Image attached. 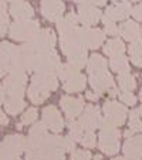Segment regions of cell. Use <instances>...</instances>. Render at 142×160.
Wrapping results in <instances>:
<instances>
[{
    "label": "cell",
    "instance_id": "8",
    "mask_svg": "<svg viewBox=\"0 0 142 160\" xmlns=\"http://www.w3.org/2000/svg\"><path fill=\"white\" fill-rule=\"evenodd\" d=\"M26 84H27L26 72H10L4 81L3 88L9 98H23L26 92Z\"/></svg>",
    "mask_w": 142,
    "mask_h": 160
},
{
    "label": "cell",
    "instance_id": "27",
    "mask_svg": "<svg viewBox=\"0 0 142 160\" xmlns=\"http://www.w3.org/2000/svg\"><path fill=\"white\" fill-rule=\"evenodd\" d=\"M4 106H6L7 113L17 115L26 108V102L23 101V98H9L7 101H4Z\"/></svg>",
    "mask_w": 142,
    "mask_h": 160
},
{
    "label": "cell",
    "instance_id": "15",
    "mask_svg": "<svg viewBox=\"0 0 142 160\" xmlns=\"http://www.w3.org/2000/svg\"><path fill=\"white\" fill-rule=\"evenodd\" d=\"M88 81H90V85L94 89V92H97L101 97H103V94L105 91L111 89V88L114 87V78H112V75L108 72V70L104 71V72L91 74Z\"/></svg>",
    "mask_w": 142,
    "mask_h": 160
},
{
    "label": "cell",
    "instance_id": "23",
    "mask_svg": "<svg viewBox=\"0 0 142 160\" xmlns=\"http://www.w3.org/2000/svg\"><path fill=\"white\" fill-rule=\"evenodd\" d=\"M85 81H87L85 77L78 72L74 77L67 79V81L64 82L63 88L66 92H80V91H82L85 88Z\"/></svg>",
    "mask_w": 142,
    "mask_h": 160
},
{
    "label": "cell",
    "instance_id": "45",
    "mask_svg": "<svg viewBox=\"0 0 142 160\" xmlns=\"http://www.w3.org/2000/svg\"><path fill=\"white\" fill-rule=\"evenodd\" d=\"M134 133H135V132H134V130L128 129V130H127V132H125V133H124V136H125V138H131V136H134Z\"/></svg>",
    "mask_w": 142,
    "mask_h": 160
},
{
    "label": "cell",
    "instance_id": "46",
    "mask_svg": "<svg viewBox=\"0 0 142 160\" xmlns=\"http://www.w3.org/2000/svg\"><path fill=\"white\" fill-rule=\"evenodd\" d=\"M112 160H141V159H131V157H115V159H112Z\"/></svg>",
    "mask_w": 142,
    "mask_h": 160
},
{
    "label": "cell",
    "instance_id": "25",
    "mask_svg": "<svg viewBox=\"0 0 142 160\" xmlns=\"http://www.w3.org/2000/svg\"><path fill=\"white\" fill-rule=\"evenodd\" d=\"M125 51V45H124V41L119 38H112V40H108L104 45V52L109 57H114V55H118V54H124Z\"/></svg>",
    "mask_w": 142,
    "mask_h": 160
},
{
    "label": "cell",
    "instance_id": "29",
    "mask_svg": "<svg viewBox=\"0 0 142 160\" xmlns=\"http://www.w3.org/2000/svg\"><path fill=\"white\" fill-rule=\"evenodd\" d=\"M118 84H119L121 91H131V92H132L136 88L135 78H134V75H131L129 72L118 74Z\"/></svg>",
    "mask_w": 142,
    "mask_h": 160
},
{
    "label": "cell",
    "instance_id": "20",
    "mask_svg": "<svg viewBox=\"0 0 142 160\" xmlns=\"http://www.w3.org/2000/svg\"><path fill=\"white\" fill-rule=\"evenodd\" d=\"M10 14L16 20H30L34 14V9L26 2H16L10 7Z\"/></svg>",
    "mask_w": 142,
    "mask_h": 160
},
{
    "label": "cell",
    "instance_id": "40",
    "mask_svg": "<svg viewBox=\"0 0 142 160\" xmlns=\"http://www.w3.org/2000/svg\"><path fill=\"white\" fill-rule=\"evenodd\" d=\"M85 98L87 99H90V101H97V99H100L101 98V95H98L97 92H85Z\"/></svg>",
    "mask_w": 142,
    "mask_h": 160
},
{
    "label": "cell",
    "instance_id": "12",
    "mask_svg": "<svg viewBox=\"0 0 142 160\" xmlns=\"http://www.w3.org/2000/svg\"><path fill=\"white\" fill-rule=\"evenodd\" d=\"M131 13H132V6H131L129 2H119V3H115L112 6L107 7L101 20L104 21V24H107V23H115V21L125 20Z\"/></svg>",
    "mask_w": 142,
    "mask_h": 160
},
{
    "label": "cell",
    "instance_id": "22",
    "mask_svg": "<svg viewBox=\"0 0 142 160\" xmlns=\"http://www.w3.org/2000/svg\"><path fill=\"white\" fill-rule=\"evenodd\" d=\"M108 68V62L103 55L94 54L90 57V60L87 61V71L88 74H98V72H104Z\"/></svg>",
    "mask_w": 142,
    "mask_h": 160
},
{
    "label": "cell",
    "instance_id": "5",
    "mask_svg": "<svg viewBox=\"0 0 142 160\" xmlns=\"http://www.w3.org/2000/svg\"><path fill=\"white\" fill-rule=\"evenodd\" d=\"M60 57L54 48L39 52L34 55L31 62V71L36 72H57L60 67Z\"/></svg>",
    "mask_w": 142,
    "mask_h": 160
},
{
    "label": "cell",
    "instance_id": "50",
    "mask_svg": "<svg viewBox=\"0 0 142 160\" xmlns=\"http://www.w3.org/2000/svg\"><path fill=\"white\" fill-rule=\"evenodd\" d=\"M139 113H141V115H142V106H141V108H139Z\"/></svg>",
    "mask_w": 142,
    "mask_h": 160
},
{
    "label": "cell",
    "instance_id": "1",
    "mask_svg": "<svg viewBox=\"0 0 142 160\" xmlns=\"http://www.w3.org/2000/svg\"><path fill=\"white\" fill-rule=\"evenodd\" d=\"M63 142V136L47 135L37 145L26 146V160H66Z\"/></svg>",
    "mask_w": 142,
    "mask_h": 160
},
{
    "label": "cell",
    "instance_id": "13",
    "mask_svg": "<svg viewBox=\"0 0 142 160\" xmlns=\"http://www.w3.org/2000/svg\"><path fill=\"white\" fill-rule=\"evenodd\" d=\"M41 122L45 125L47 129H50L54 133H60L64 129V121L61 113L58 112V109L55 106H47L43 109V118Z\"/></svg>",
    "mask_w": 142,
    "mask_h": 160
},
{
    "label": "cell",
    "instance_id": "35",
    "mask_svg": "<svg viewBox=\"0 0 142 160\" xmlns=\"http://www.w3.org/2000/svg\"><path fill=\"white\" fill-rule=\"evenodd\" d=\"M91 152L85 149H74L71 152V160H91Z\"/></svg>",
    "mask_w": 142,
    "mask_h": 160
},
{
    "label": "cell",
    "instance_id": "38",
    "mask_svg": "<svg viewBox=\"0 0 142 160\" xmlns=\"http://www.w3.org/2000/svg\"><path fill=\"white\" fill-rule=\"evenodd\" d=\"M104 33L108 34V36H117V34H119V30H118V27L115 26V23H107Z\"/></svg>",
    "mask_w": 142,
    "mask_h": 160
},
{
    "label": "cell",
    "instance_id": "33",
    "mask_svg": "<svg viewBox=\"0 0 142 160\" xmlns=\"http://www.w3.org/2000/svg\"><path fill=\"white\" fill-rule=\"evenodd\" d=\"M37 119V109L36 108H29L24 112V115L21 118V123L23 125H31L34 123Z\"/></svg>",
    "mask_w": 142,
    "mask_h": 160
},
{
    "label": "cell",
    "instance_id": "17",
    "mask_svg": "<svg viewBox=\"0 0 142 160\" xmlns=\"http://www.w3.org/2000/svg\"><path fill=\"white\" fill-rule=\"evenodd\" d=\"M16 52H17V47H14L10 42L0 44V77H4L10 72Z\"/></svg>",
    "mask_w": 142,
    "mask_h": 160
},
{
    "label": "cell",
    "instance_id": "34",
    "mask_svg": "<svg viewBox=\"0 0 142 160\" xmlns=\"http://www.w3.org/2000/svg\"><path fill=\"white\" fill-rule=\"evenodd\" d=\"M118 97H119V101H121L122 103H127V105H131V106L136 103V97L131 91H121V92L118 94Z\"/></svg>",
    "mask_w": 142,
    "mask_h": 160
},
{
    "label": "cell",
    "instance_id": "30",
    "mask_svg": "<svg viewBox=\"0 0 142 160\" xmlns=\"http://www.w3.org/2000/svg\"><path fill=\"white\" fill-rule=\"evenodd\" d=\"M82 135H84V129L81 128L80 122L76 121V119H68V136L70 138L77 143L81 140Z\"/></svg>",
    "mask_w": 142,
    "mask_h": 160
},
{
    "label": "cell",
    "instance_id": "36",
    "mask_svg": "<svg viewBox=\"0 0 142 160\" xmlns=\"http://www.w3.org/2000/svg\"><path fill=\"white\" fill-rule=\"evenodd\" d=\"M9 28V16L6 14V10H0V36H4Z\"/></svg>",
    "mask_w": 142,
    "mask_h": 160
},
{
    "label": "cell",
    "instance_id": "6",
    "mask_svg": "<svg viewBox=\"0 0 142 160\" xmlns=\"http://www.w3.org/2000/svg\"><path fill=\"white\" fill-rule=\"evenodd\" d=\"M100 139H98V146L100 149L108 156L118 153L119 152V130L118 128L111 126H101L100 128Z\"/></svg>",
    "mask_w": 142,
    "mask_h": 160
},
{
    "label": "cell",
    "instance_id": "52",
    "mask_svg": "<svg viewBox=\"0 0 142 160\" xmlns=\"http://www.w3.org/2000/svg\"><path fill=\"white\" fill-rule=\"evenodd\" d=\"M131 2H141V0H131Z\"/></svg>",
    "mask_w": 142,
    "mask_h": 160
},
{
    "label": "cell",
    "instance_id": "2",
    "mask_svg": "<svg viewBox=\"0 0 142 160\" xmlns=\"http://www.w3.org/2000/svg\"><path fill=\"white\" fill-rule=\"evenodd\" d=\"M58 77L55 72H37L31 78L29 87V98L33 103H43L53 91L58 88Z\"/></svg>",
    "mask_w": 142,
    "mask_h": 160
},
{
    "label": "cell",
    "instance_id": "55",
    "mask_svg": "<svg viewBox=\"0 0 142 160\" xmlns=\"http://www.w3.org/2000/svg\"><path fill=\"white\" fill-rule=\"evenodd\" d=\"M141 160H142V159H141Z\"/></svg>",
    "mask_w": 142,
    "mask_h": 160
},
{
    "label": "cell",
    "instance_id": "39",
    "mask_svg": "<svg viewBox=\"0 0 142 160\" xmlns=\"http://www.w3.org/2000/svg\"><path fill=\"white\" fill-rule=\"evenodd\" d=\"M131 14H132L136 20L142 21V4H138V6L132 7V13H131Z\"/></svg>",
    "mask_w": 142,
    "mask_h": 160
},
{
    "label": "cell",
    "instance_id": "49",
    "mask_svg": "<svg viewBox=\"0 0 142 160\" xmlns=\"http://www.w3.org/2000/svg\"><path fill=\"white\" fill-rule=\"evenodd\" d=\"M4 2H12V3H16V2H23V0H4Z\"/></svg>",
    "mask_w": 142,
    "mask_h": 160
},
{
    "label": "cell",
    "instance_id": "48",
    "mask_svg": "<svg viewBox=\"0 0 142 160\" xmlns=\"http://www.w3.org/2000/svg\"><path fill=\"white\" fill-rule=\"evenodd\" d=\"M94 160H103V157H101V156H100V154H97V156L94 157Z\"/></svg>",
    "mask_w": 142,
    "mask_h": 160
},
{
    "label": "cell",
    "instance_id": "9",
    "mask_svg": "<svg viewBox=\"0 0 142 160\" xmlns=\"http://www.w3.org/2000/svg\"><path fill=\"white\" fill-rule=\"evenodd\" d=\"M78 122L81 125V128L84 129V132H94L95 129L101 128L103 116L100 113V108L95 105L84 106V111L81 112Z\"/></svg>",
    "mask_w": 142,
    "mask_h": 160
},
{
    "label": "cell",
    "instance_id": "18",
    "mask_svg": "<svg viewBox=\"0 0 142 160\" xmlns=\"http://www.w3.org/2000/svg\"><path fill=\"white\" fill-rule=\"evenodd\" d=\"M78 20L84 27H91L92 24H97L98 21L101 20L103 14L101 12L97 9L95 6H88V4H84V6H78Z\"/></svg>",
    "mask_w": 142,
    "mask_h": 160
},
{
    "label": "cell",
    "instance_id": "3",
    "mask_svg": "<svg viewBox=\"0 0 142 160\" xmlns=\"http://www.w3.org/2000/svg\"><path fill=\"white\" fill-rule=\"evenodd\" d=\"M55 45V36L53 33V30L50 28H43L39 30L29 41H26V44H23L21 47L26 51L31 52V54H39V52L47 51V50L54 48Z\"/></svg>",
    "mask_w": 142,
    "mask_h": 160
},
{
    "label": "cell",
    "instance_id": "16",
    "mask_svg": "<svg viewBox=\"0 0 142 160\" xmlns=\"http://www.w3.org/2000/svg\"><path fill=\"white\" fill-rule=\"evenodd\" d=\"M60 105L68 119H76L84 111V99L82 98H74L70 97V95H64L60 99Z\"/></svg>",
    "mask_w": 142,
    "mask_h": 160
},
{
    "label": "cell",
    "instance_id": "37",
    "mask_svg": "<svg viewBox=\"0 0 142 160\" xmlns=\"http://www.w3.org/2000/svg\"><path fill=\"white\" fill-rule=\"evenodd\" d=\"M78 6H84V4H88V6H104L107 3V0H74Z\"/></svg>",
    "mask_w": 142,
    "mask_h": 160
},
{
    "label": "cell",
    "instance_id": "10",
    "mask_svg": "<svg viewBox=\"0 0 142 160\" xmlns=\"http://www.w3.org/2000/svg\"><path fill=\"white\" fill-rule=\"evenodd\" d=\"M27 139L23 135H10L3 142H0V157L18 156L26 150Z\"/></svg>",
    "mask_w": 142,
    "mask_h": 160
},
{
    "label": "cell",
    "instance_id": "41",
    "mask_svg": "<svg viewBox=\"0 0 142 160\" xmlns=\"http://www.w3.org/2000/svg\"><path fill=\"white\" fill-rule=\"evenodd\" d=\"M9 123V119H7L6 113L3 111H0V125H7Z\"/></svg>",
    "mask_w": 142,
    "mask_h": 160
},
{
    "label": "cell",
    "instance_id": "51",
    "mask_svg": "<svg viewBox=\"0 0 142 160\" xmlns=\"http://www.w3.org/2000/svg\"><path fill=\"white\" fill-rule=\"evenodd\" d=\"M139 98H141V101H142V91H141V94H139Z\"/></svg>",
    "mask_w": 142,
    "mask_h": 160
},
{
    "label": "cell",
    "instance_id": "42",
    "mask_svg": "<svg viewBox=\"0 0 142 160\" xmlns=\"http://www.w3.org/2000/svg\"><path fill=\"white\" fill-rule=\"evenodd\" d=\"M4 95H6V92H4V88L0 85V105H2V103H4Z\"/></svg>",
    "mask_w": 142,
    "mask_h": 160
},
{
    "label": "cell",
    "instance_id": "28",
    "mask_svg": "<svg viewBox=\"0 0 142 160\" xmlns=\"http://www.w3.org/2000/svg\"><path fill=\"white\" fill-rule=\"evenodd\" d=\"M80 72V68H77L76 65H73L71 62H67V64H60L57 70V77L63 81H67L68 78L74 77L76 74Z\"/></svg>",
    "mask_w": 142,
    "mask_h": 160
},
{
    "label": "cell",
    "instance_id": "7",
    "mask_svg": "<svg viewBox=\"0 0 142 160\" xmlns=\"http://www.w3.org/2000/svg\"><path fill=\"white\" fill-rule=\"evenodd\" d=\"M39 30H40V24L37 20H18L14 24L10 26L9 34L13 40L29 41Z\"/></svg>",
    "mask_w": 142,
    "mask_h": 160
},
{
    "label": "cell",
    "instance_id": "26",
    "mask_svg": "<svg viewBox=\"0 0 142 160\" xmlns=\"http://www.w3.org/2000/svg\"><path fill=\"white\" fill-rule=\"evenodd\" d=\"M131 62L136 67H142V38H138L129 45Z\"/></svg>",
    "mask_w": 142,
    "mask_h": 160
},
{
    "label": "cell",
    "instance_id": "43",
    "mask_svg": "<svg viewBox=\"0 0 142 160\" xmlns=\"http://www.w3.org/2000/svg\"><path fill=\"white\" fill-rule=\"evenodd\" d=\"M108 94H109V97H112V98H114V97H117V95H118V94H119V92H118V91H117V89H115V88H114V87H112V88H111V89H108Z\"/></svg>",
    "mask_w": 142,
    "mask_h": 160
},
{
    "label": "cell",
    "instance_id": "19",
    "mask_svg": "<svg viewBox=\"0 0 142 160\" xmlns=\"http://www.w3.org/2000/svg\"><path fill=\"white\" fill-rule=\"evenodd\" d=\"M122 152L131 159H142V135L131 136L124 143Z\"/></svg>",
    "mask_w": 142,
    "mask_h": 160
},
{
    "label": "cell",
    "instance_id": "14",
    "mask_svg": "<svg viewBox=\"0 0 142 160\" xmlns=\"http://www.w3.org/2000/svg\"><path fill=\"white\" fill-rule=\"evenodd\" d=\"M64 10H66V4L61 0H43L41 2V14L49 21L58 23L63 18Z\"/></svg>",
    "mask_w": 142,
    "mask_h": 160
},
{
    "label": "cell",
    "instance_id": "4",
    "mask_svg": "<svg viewBox=\"0 0 142 160\" xmlns=\"http://www.w3.org/2000/svg\"><path fill=\"white\" fill-rule=\"evenodd\" d=\"M104 118L101 126H111V128H118L122 126L125 123L128 111L127 106L122 103L117 102V101H107L104 103Z\"/></svg>",
    "mask_w": 142,
    "mask_h": 160
},
{
    "label": "cell",
    "instance_id": "21",
    "mask_svg": "<svg viewBox=\"0 0 142 160\" xmlns=\"http://www.w3.org/2000/svg\"><path fill=\"white\" fill-rule=\"evenodd\" d=\"M118 30H119V34L124 37V40H127V41H129V42L141 38V34H142L141 27L138 26V23H135V21H132V20L125 21L124 24H121L118 27Z\"/></svg>",
    "mask_w": 142,
    "mask_h": 160
},
{
    "label": "cell",
    "instance_id": "44",
    "mask_svg": "<svg viewBox=\"0 0 142 160\" xmlns=\"http://www.w3.org/2000/svg\"><path fill=\"white\" fill-rule=\"evenodd\" d=\"M0 160H20L18 156H2Z\"/></svg>",
    "mask_w": 142,
    "mask_h": 160
},
{
    "label": "cell",
    "instance_id": "24",
    "mask_svg": "<svg viewBox=\"0 0 142 160\" xmlns=\"http://www.w3.org/2000/svg\"><path fill=\"white\" fill-rule=\"evenodd\" d=\"M109 67L111 70L115 71L118 74H124V72H129V62H128V58L124 54H118L111 57L109 60Z\"/></svg>",
    "mask_w": 142,
    "mask_h": 160
},
{
    "label": "cell",
    "instance_id": "11",
    "mask_svg": "<svg viewBox=\"0 0 142 160\" xmlns=\"http://www.w3.org/2000/svg\"><path fill=\"white\" fill-rule=\"evenodd\" d=\"M78 37L81 44L85 48L95 50L101 47L105 40V33L100 28H90V27H80L78 28Z\"/></svg>",
    "mask_w": 142,
    "mask_h": 160
},
{
    "label": "cell",
    "instance_id": "31",
    "mask_svg": "<svg viewBox=\"0 0 142 160\" xmlns=\"http://www.w3.org/2000/svg\"><path fill=\"white\" fill-rule=\"evenodd\" d=\"M129 129L134 132H142V121H141V113L136 109H132L129 113Z\"/></svg>",
    "mask_w": 142,
    "mask_h": 160
},
{
    "label": "cell",
    "instance_id": "47",
    "mask_svg": "<svg viewBox=\"0 0 142 160\" xmlns=\"http://www.w3.org/2000/svg\"><path fill=\"white\" fill-rule=\"evenodd\" d=\"M0 10H6V2L0 0Z\"/></svg>",
    "mask_w": 142,
    "mask_h": 160
},
{
    "label": "cell",
    "instance_id": "53",
    "mask_svg": "<svg viewBox=\"0 0 142 160\" xmlns=\"http://www.w3.org/2000/svg\"><path fill=\"white\" fill-rule=\"evenodd\" d=\"M112 2H119V0H112Z\"/></svg>",
    "mask_w": 142,
    "mask_h": 160
},
{
    "label": "cell",
    "instance_id": "54",
    "mask_svg": "<svg viewBox=\"0 0 142 160\" xmlns=\"http://www.w3.org/2000/svg\"><path fill=\"white\" fill-rule=\"evenodd\" d=\"M141 33H142V28H141Z\"/></svg>",
    "mask_w": 142,
    "mask_h": 160
},
{
    "label": "cell",
    "instance_id": "32",
    "mask_svg": "<svg viewBox=\"0 0 142 160\" xmlns=\"http://www.w3.org/2000/svg\"><path fill=\"white\" fill-rule=\"evenodd\" d=\"M80 143H81L85 149H92L94 146L97 145V136L94 135V132H84Z\"/></svg>",
    "mask_w": 142,
    "mask_h": 160
}]
</instances>
